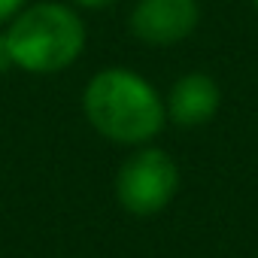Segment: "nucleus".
<instances>
[{"instance_id": "423d86ee", "label": "nucleus", "mask_w": 258, "mask_h": 258, "mask_svg": "<svg viewBox=\"0 0 258 258\" xmlns=\"http://www.w3.org/2000/svg\"><path fill=\"white\" fill-rule=\"evenodd\" d=\"M16 67V58H13V49H10V40L7 34H0V73H7Z\"/></svg>"}, {"instance_id": "7ed1b4c3", "label": "nucleus", "mask_w": 258, "mask_h": 258, "mask_svg": "<svg viewBox=\"0 0 258 258\" xmlns=\"http://www.w3.org/2000/svg\"><path fill=\"white\" fill-rule=\"evenodd\" d=\"M179 185L176 164L161 149H140L127 158L115 179V195L121 207L134 216H155L161 213Z\"/></svg>"}, {"instance_id": "20e7f679", "label": "nucleus", "mask_w": 258, "mask_h": 258, "mask_svg": "<svg viewBox=\"0 0 258 258\" xmlns=\"http://www.w3.org/2000/svg\"><path fill=\"white\" fill-rule=\"evenodd\" d=\"M198 28V0H140L131 13V31L152 46L185 40Z\"/></svg>"}, {"instance_id": "39448f33", "label": "nucleus", "mask_w": 258, "mask_h": 258, "mask_svg": "<svg viewBox=\"0 0 258 258\" xmlns=\"http://www.w3.org/2000/svg\"><path fill=\"white\" fill-rule=\"evenodd\" d=\"M219 109V85L207 73L182 76L170 91V115L182 127L207 124Z\"/></svg>"}, {"instance_id": "0eeeda50", "label": "nucleus", "mask_w": 258, "mask_h": 258, "mask_svg": "<svg viewBox=\"0 0 258 258\" xmlns=\"http://www.w3.org/2000/svg\"><path fill=\"white\" fill-rule=\"evenodd\" d=\"M22 4H25V0H0V25L10 22V19L22 10Z\"/></svg>"}, {"instance_id": "f257e3e1", "label": "nucleus", "mask_w": 258, "mask_h": 258, "mask_svg": "<svg viewBox=\"0 0 258 258\" xmlns=\"http://www.w3.org/2000/svg\"><path fill=\"white\" fill-rule=\"evenodd\" d=\"M85 115L115 143H146L164 124V103L137 73L103 70L85 88Z\"/></svg>"}, {"instance_id": "6e6552de", "label": "nucleus", "mask_w": 258, "mask_h": 258, "mask_svg": "<svg viewBox=\"0 0 258 258\" xmlns=\"http://www.w3.org/2000/svg\"><path fill=\"white\" fill-rule=\"evenodd\" d=\"M79 4H82V7H109L112 0H79Z\"/></svg>"}, {"instance_id": "f03ea898", "label": "nucleus", "mask_w": 258, "mask_h": 258, "mask_svg": "<svg viewBox=\"0 0 258 258\" xmlns=\"http://www.w3.org/2000/svg\"><path fill=\"white\" fill-rule=\"evenodd\" d=\"M16 67L28 73H58L73 64L85 46L82 22L61 4L28 7L7 31Z\"/></svg>"}, {"instance_id": "1a4fd4ad", "label": "nucleus", "mask_w": 258, "mask_h": 258, "mask_svg": "<svg viewBox=\"0 0 258 258\" xmlns=\"http://www.w3.org/2000/svg\"><path fill=\"white\" fill-rule=\"evenodd\" d=\"M252 4H255V7H258V0H252Z\"/></svg>"}]
</instances>
